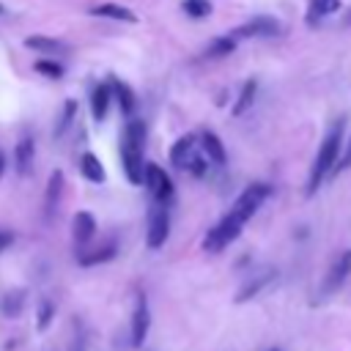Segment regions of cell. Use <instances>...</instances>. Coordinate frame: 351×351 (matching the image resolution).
Masks as SVG:
<instances>
[{
	"label": "cell",
	"mask_w": 351,
	"mask_h": 351,
	"mask_svg": "<svg viewBox=\"0 0 351 351\" xmlns=\"http://www.w3.org/2000/svg\"><path fill=\"white\" fill-rule=\"evenodd\" d=\"M255 96H258V80L252 77V80H247V82L241 85V90H239V96H236V101H233V107H230V115H233V118H241V115L255 104Z\"/></svg>",
	"instance_id": "obj_19"
},
{
	"label": "cell",
	"mask_w": 351,
	"mask_h": 351,
	"mask_svg": "<svg viewBox=\"0 0 351 351\" xmlns=\"http://www.w3.org/2000/svg\"><path fill=\"white\" fill-rule=\"evenodd\" d=\"M280 30H282V25L274 16H252L250 22L239 25L230 36L239 41V38H252V36H277Z\"/></svg>",
	"instance_id": "obj_8"
},
{
	"label": "cell",
	"mask_w": 351,
	"mask_h": 351,
	"mask_svg": "<svg viewBox=\"0 0 351 351\" xmlns=\"http://www.w3.org/2000/svg\"><path fill=\"white\" fill-rule=\"evenodd\" d=\"M274 277H277V271H274L271 266H266V269L255 271L252 277H247V280H244V285H241V288L236 291V296H233V299H236V304H244V302L255 299V296H258V293H261V291H263Z\"/></svg>",
	"instance_id": "obj_9"
},
{
	"label": "cell",
	"mask_w": 351,
	"mask_h": 351,
	"mask_svg": "<svg viewBox=\"0 0 351 351\" xmlns=\"http://www.w3.org/2000/svg\"><path fill=\"white\" fill-rule=\"evenodd\" d=\"M22 307H25V291H22V288H14V291H8V293L0 299V313H3L5 318H19Z\"/></svg>",
	"instance_id": "obj_24"
},
{
	"label": "cell",
	"mask_w": 351,
	"mask_h": 351,
	"mask_svg": "<svg viewBox=\"0 0 351 351\" xmlns=\"http://www.w3.org/2000/svg\"><path fill=\"white\" fill-rule=\"evenodd\" d=\"M197 154V140H195V134H184V137H178L176 143H173V148H170V162H173V167H178V170H186V165H189V159Z\"/></svg>",
	"instance_id": "obj_12"
},
{
	"label": "cell",
	"mask_w": 351,
	"mask_h": 351,
	"mask_svg": "<svg viewBox=\"0 0 351 351\" xmlns=\"http://www.w3.org/2000/svg\"><path fill=\"white\" fill-rule=\"evenodd\" d=\"M52 318H55V304L49 299H41L38 302V313H36V329L38 332H47L49 324H52Z\"/></svg>",
	"instance_id": "obj_28"
},
{
	"label": "cell",
	"mask_w": 351,
	"mask_h": 351,
	"mask_svg": "<svg viewBox=\"0 0 351 351\" xmlns=\"http://www.w3.org/2000/svg\"><path fill=\"white\" fill-rule=\"evenodd\" d=\"M143 184L151 189V195H154L156 203L170 206V200L176 195V186H173V178L156 162H145V178H143Z\"/></svg>",
	"instance_id": "obj_5"
},
{
	"label": "cell",
	"mask_w": 351,
	"mask_h": 351,
	"mask_svg": "<svg viewBox=\"0 0 351 351\" xmlns=\"http://www.w3.org/2000/svg\"><path fill=\"white\" fill-rule=\"evenodd\" d=\"M77 112H80L77 99H66V101H63V110H60V115H58V123H55V129H52V134H55V137H63L66 129L77 121Z\"/></svg>",
	"instance_id": "obj_23"
},
{
	"label": "cell",
	"mask_w": 351,
	"mask_h": 351,
	"mask_svg": "<svg viewBox=\"0 0 351 351\" xmlns=\"http://www.w3.org/2000/svg\"><path fill=\"white\" fill-rule=\"evenodd\" d=\"M348 22H351V16H348Z\"/></svg>",
	"instance_id": "obj_36"
},
{
	"label": "cell",
	"mask_w": 351,
	"mask_h": 351,
	"mask_svg": "<svg viewBox=\"0 0 351 351\" xmlns=\"http://www.w3.org/2000/svg\"><path fill=\"white\" fill-rule=\"evenodd\" d=\"M0 14H5V8H3V3H0Z\"/></svg>",
	"instance_id": "obj_34"
},
{
	"label": "cell",
	"mask_w": 351,
	"mask_h": 351,
	"mask_svg": "<svg viewBox=\"0 0 351 351\" xmlns=\"http://www.w3.org/2000/svg\"><path fill=\"white\" fill-rule=\"evenodd\" d=\"M115 252H118V247H115V241H110V244H101V247H96V250L80 252V255H77V263H80V266H99V263L112 261Z\"/></svg>",
	"instance_id": "obj_22"
},
{
	"label": "cell",
	"mask_w": 351,
	"mask_h": 351,
	"mask_svg": "<svg viewBox=\"0 0 351 351\" xmlns=\"http://www.w3.org/2000/svg\"><path fill=\"white\" fill-rule=\"evenodd\" d=\"M63 186H66L63 170H52L49 178H47V192H44V208H47V214H52L58 208L60 195H63Z\"/></svg>",
	"instance_id": "obj_17"
},
{
	"label": "cell",
	"mask_w": 351,
	"mask_h": 351,
	"mask_svg": "<svg viewBox=\"0 0 351 351\" xmlns=\"http://www.w3.org/2000/svg\"><path fill=\"white\" fill-rule=\"evenodd\" d=\"M181 8H184L186 16H192V19H203V16L211 14V0H184Z\"/></svg>",
	"instance_id": "obj_29"
},
{
	"label": "cell",
	"mask_w": 351,
	"mask_h": 351,
	"mask_svg": "<svg viewBox=\"0 0 351 351\" xmlns=\"http://www.w3.org/2000/svg\"><path fill=\"white\" fill-rule=\"evenodd\" d=\"M271 351H280V348H271Z\"/></svg>",
	"instance_id": "obj_35"
},
{
	"label": "cell",
	"mask_w": 351,
	"mask_h": 351,
	"mask_svg": "<svg viewBox=\"0 0 351 351\" xmlns=\"http://www.w3.org/2000/svg\"><path fill=\"white\" fill-rule=\"evenodd\" d=\"M80 173H82V178H88L90 184H101V181L107 178L101 159H99L96 154H90V151H85V154L80 156Z\"/></svg>",
	"instance_id": "obj_20"
},
{
	"label": "cell",
	"mask_w": 351,
	"mask_h": 351,
	"mask_svg": "<svg viewBox=\"0 0 351 351\" xmlns=\"http://www.w3.org/2000/svg\"><path fill=\"white\" fill-rule=\"evenodd\" d=\"M236 52V38L233 36H219V38H214L208 47H206V55L208 58H228V55H233Z\"/></svg>",
	"instance_id": "obj_26"
},
{
	"label": "cell",
	"mask_w": 351,
	"mask_h": 351,
	"mask_svg": "<svg viewBox=\"0 0 351 351\" xmlns=\"http://www.w3.org/2000/svg\"><path fill=\"white\" fill-rule=\"evenodd\" d=\"M200 148H203V156H206L211 165L222 167V165L228 162V151H225L222 140H219L214 132H203V134H200Z\"/></svg>",
	"instance_id": "obj_13"
},
{
	"label": "cell",
	"mask_w": 351,
	"mask_h": 351,
	"mask_svg": "<svg viewBox=\"0 0 351 351\" xmlns=\"http://www.w3.org/2000/svg\"><path fill=\"white\" fill-rule=\"evenodd\" d=\"M96 233V217L90 211H77L71 219V236L77 244H88Z\"/></svg>",
	"instance_id": "obj_14"
},
{
	"label": "cell",
	"mask_w": 351,
	"mask_h": 351,
	"mask_svg": "<svg viewBox=\"0 0 351 351\" xmlns=\"http://www.w3.org/2000/svg\"><path fill=\"white\" fill-rule=\"evenodd\" d=\"M110 101H112V90H110V82H99L90 88V118L96 123H101L107 118V110H110Z\"/></svg>",
	"instance_id": "obj_11"
},
{
	"label": "cell",
	"mask_w": 351,
	"mask_h": 351,
	"mask_svg": "<svg viewBox=\"0 0 351 351\" xmlns=\"http://www.w3.org/2000/svg\"><path fill=\"white\" fill-rule=\"evenodd\" d=\"M121 167L126 173V181L134 186H143L145 178V162H143V145L121 137Z\"/></svg>",
	"instance_id": "obj_4"
},
{
	"label": "cell",
	"mask_w": 351,
	"mask_h": 351,
	"mask_svg": "<svg viewBox=\"0 0 351 351\" xmlns=\"http://www.w3.org/2000/svg\"><path fill=\"white\" fill-rule=\"evenodd\" d=\"M33 71H36V74H44V77H49V80H60L66 69H63L58 60H49V58H38V60H33Z\"/></svg>",
	"instance_id": "obj_27"
},
{
	"label": "cell",
	"mask_w": 351,
	"mask_h": 351,
	"mask_svg": "<svg viewBox=\"0 0 351 351\" xmlns=\"http://www.w3.org/2000/svg\"><path fill=\"white\" fill-rule=\"evenodd\" d=\"M348 274H351V250H343V252L332 261V266H329V271H326V277H324V291H326V293L337 291V288L348 280Z\"/></svg>",
	"instance_id": "obj_10"
},
{
	"label": "cell",
	"mask_w": 351,
	"mask_h": 351,
	"mask_svg": "<svg viewBox=\"0 0 351 351\" xmlns=\"http://www.w3.org/2000/svg\"><path fill=\"white\" fill-rule=\"evenodd\" d=\"M351 167V137H348V143H346V151H343V156H337V162H335V167H332V173L337 170H348Z\"/></svg>",
	"instance_id": "obj_31"
},
{
	"label": "cell",
	"mask_w": 351,
	"mask_h": 351,
	"mask_svg": "<svg viewBox=\"0 0 351 351\" xmlns=\"http://www.w3.org/2000/svg\"><path fill=\"white\" fill-rule=\"evenodd\" d=\"M93 16H104V19H121V22H137V14L126 5H118V3H99L90 8Z\"/></svg>",
	"instance_id": "obj_21"
},
{
	"label": "cell",
	"mask_w": 351,
	"mask_h": 351,
	"mask_svg": "<svg viewBox=\"0 0 351 351\" xmlns=\"http://www.w3.org/2000/svg\"><path fill=\"white\" fill-rule=\"evenodd\" d=\"M241 228H244V225H241L239 219H233L230 214H225V217L203 236V250H206V252H219V250H225L230 241L239 239Z\"/></svg>",
	"instance_id": "obj_3"
},
{
	"label": "cell",
	"mask_w": 351,
	"mask_h": 351,
	"mask_svg": "<svg viewBox=\"0 0 351 351\" xmlns=\"http://www.w3.org/2000/svg\"><path fill=\"white\" fill-rule=\"evenodd\" d=\"M151 329V310H148V299L143 293L134 296V307H132V348H140L143 340L148 337Z\"/></svg>",
	"instance_id": "obj_7"
},
{
	"label": "cell",
	"mask_w": 351,
	"mask_h": 351,
	"mask_svg": "<svg viewBox=\"0 0 351 351\" xmlns=\"http://www.w3.org/2000/svg\"><path fill=\"white\" fill-rule=\"evenodd\" d=\"M206 167H208V159H206V156H200V154H195V156L189 159V165H186V170H189L192 176H203V173H206Z\"/></svg>",
	"instance_id": "obj_30"
},
{
	"label": "cell",
	"mask_w": 351,
	"mask_h": 351,
	"mask_svg": "<svg viewBox=\"0 0 351 351\" xmlns=\"http://www.w3.org/2000/svg\"><path fill=\"white\" fill-rule=\"evenodd\" d=\"M269 192H271V186H269V184H263V181L250 184V186H247V189L233 200V206H230V211H228V214L244 225L247 219H252V217H255V211L263 206V200L269 197Z\"/></svg>",
	"instance_id": "obj_2"
},
{
	"label": "cell",
	"mask_w": 351,
	"mask_h": 351,
	"mask_svg": "<svg viewBox=\"0 0 351 351\" xmlns=\"http://www.w3.org/2000/svg\"><path fill=\"white\" fill-rule=\"evenodd\" d=\"M340 143H343V121H337L326 132V137H324V143H321V148H318V154L313 159L310 178H307V195H315L318 186L324 184V178L332 173V167H335V162L340 156Z\"/></svg>",
	"instance_id": "obj_1"
},
{
	"label": "cell",
	"mask_w": 351,
	"mask_h": 351,
	"mask_svg": "<svg viewBox=\"0 0 351 351\" xmlns=\"http://www.w3.org/2000/svg\"><path fill=\"white\" fill-rule=\"evenodd\" d=\"M33 159H36V143L30 137H22L14 148V167L19 176H27L33 170Z\"/></svg>",
	"instance_id": "obj_15"
},
{
	"label": "cell",
	"mask_w": 351,
	"mask_h": 351,
	"mask_svg": "<svg viewBox=\"0 0 351 351\" xmlns=\"http://www.w3.org/2000/svg\"><path fill=\"white\" fill-rule=\"evenodd\" d=\"M337 11H340V0H313L310 8H307V22L315 25L318 19L332 16V14H337Z\"/></svg>",
	"instance_id": "obj_25"
},
{
	"label": "cell",
	"mask_w": 351,
	"mask_h": 351,
	"mask_svg": "<svg viewBox=\"0 0 351 351\" xmlns=\"http://www.w3.org/2000/svg\"><path fill=\"white\" fill-rule=\"evenodd\" d=\"M3 173H5V151L0 148V178H3Z\"/></svg>",
	"instance_id": "obj_33"
},
{
	"label": "cell",
	"mask_w": 351,
	"mask_h": 351,
	"mask_svg": "<svg viewBox=\"0 0 351 351\" xmlns=\"http://www.w3.org/2000/svg\"><path fill=\"white\" fill-rule=\"evenodd\" d=\"M167 236H170V211H167V206L156 203V206L151 208V214H148L145 244H148L151 250H159V247H165Z\"/></svg>",
	"instance_id": "obj_6"
},
{
	"label": "cell",
	"mask_w": 351,
	"mask_h": 351,
	"mask_svg": "<svg viewBox=\"0 0 351 351\" xmlns=\"http://www.w3.org/2000/svg\"><path fill=\"white\" fill-rule=\"evenodd\" d=\"M27 49L41 52V55H58V52H69V44L60 38H49V36H27L22 41Z\"/></svg>",
	"instance_id": "obj_18"
},
{
	"label": "cell",
	"mask_w": 351,
	"mask_h": 351,
	"mask_svg": "<svg viewBox=\"0 0 351 351\" xmlns=\"http://www.w3.org/2000/svg\"><path fill=\"white\" fill-rule=\"evenodd\" d=\"M110 90H112V99L118 101V107H121V112L129 118L132 112H134V107H137V99H134V90L123 82V80H118V77H112L110 80Z\"/></svg>",
	"instance_id": "obj_16"
},
{
	"label": "cell",
	"mask_w": 351,
	"mask_h": 351,
	"mask_svg": "<svg viewBox=\"0 0 351 351\" xmlns=\"http://www.w3.org/2000/svg\"><path fill=\"white\" fill-rule=\"evenodd\" d=\"M11 244H14V230H5V228H0V252H5Z\"/></svg>",
	"instance_id": "obj_32"
}]
</instances>
